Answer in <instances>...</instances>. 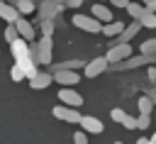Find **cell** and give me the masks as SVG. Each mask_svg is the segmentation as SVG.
I'll list each match as a JSON object with an SVG mask.
<instances>
[{
	"mask_svg": "<svg viewBox=\"0 0 156 144\" xmlns=\"http://www.w3.org/2000/svg\"><path fill=\"white\" fill-rule=\"evenodd\" d=\"M78 29H83V32H90V34H98V32H102V22L100 20H95L93 15H73V20H71Z\"/></svg>",
	"mask_w": 156,
	"mask_h": 144,
	"instance_id": "1",
	"label": "cell"
},
{
	"mask_svg": "<svg viewBox=\"0 0 156 144\" xmlns=\"http://www.w3.org/2000/svg\"><path fill=\"white\" fill-rule=\"evenodd\" d=\"M34 59L39 63H51V37H41L34 46Z\"/></svg>",
	"mask_w": 156,
	"mask_h": 144,
	"instance_id": "2",
	"label": "cell"
},
{
	"mask_svg": "<svg viewBox=\"0 0 156 144\" xmlns=\"http://www.w3.org/2000/svg\"><path fill=\"white\" fill-rule=\"evenodd\" d=\"M58 100H61V105H66V107H76V110L83 105V95L76 93L73 88H61V90H58Z\"/></svg>",
	"mask_w": 156,
	"mask_h": 144,
	"instance_id": "3",
	"label": "cell"
},
{
	"mask_svg": "<svg viewBox=\"0 0 156 144\" xmlns=\"http://www.w3.org/2000/svg\"><path fill=\"white\" fill-rule=\"evenodd\" d=\"M132 56V46L129 44H115L110 51H107V63H117V61H127Z\"/></svg>",
	"mask_w": 156,
	"mask_h": 144,
	"instance_id": "4",
	"label": "cell"
},
{
	"mask_svg": "<svg viewBox=\"0 0 156 144\" xmlns=\"http://www.w3.org/2000/svg\"><path fill=\"white\" fill-rule=\"evenodd\" d=\"M51 112H54V117H58V120H63V122H80V120H83V115H80L76 107H66V105H56Z\"/></svg>",
	"mask_w": 156,
	"mask_h": 144,
	"instance_id": "5",
	"label": "cell"
},
{
	"mask_svg": "<svg viewBox=\"0 0 156 144\" xmlns=\"http://www.w3.org/2000/svg\"><path fill=\"white\" fill-rule=\"evenodd\" d=\"M85 78H95V76H100L102 71H107V59L105 56H100V59H93V61H88L85 63Z\"/></svg>",
	"mask_w": 156,
	"mask_h": 144,
	"instance_id": "6",
	"label": "cell"
},
{
	"mask_svg": "<svg viewBox=\"0 0 156 144\" xmlns=\"http://www.w3.org/2000/svg\"><path fill=\"white\" fill-rule=\"evenodd\" d=\"M54 81L61 83L63 88H73L80 81V76H78V71H54Z\"/></svg>",
	"mask_w": 156,
	"mask_h": 144,
	"instance_id": "7",
	"label": "cell"
},
{
	"mask_svg": "<svg viewBox=\"0 0 156 144\" xmlns=\"http://www.w3.org/2000/svg\"><path fill=\"white\" fill-rule=\"evenodd\" d=\"M10 49H12V56H15V61H22V59H29V41L27 39H17V41H12L10 44Z\"/></svg>",
	"mask_w": 156,
	"mask_h": 144,
	"instance_id": "8",
	"label": "cell"
},
{
	"mask_svg": "<svg viewBox=\"0 0 156 144\" xmlns=\"http://www.w3.org/2000/svg\"><path fill=\"white\" fill-rule=\"evenodd\" d=\"M80 127H83L85 134H100V132H102V122H100L98 117H93V115H83Z\"/></svg>",
	"mask_w": 156,
	"mask_h": 144,
	"instance_id": "9",
	"label": "cell"
},
{
	"mask_svg": "<svg viewBox=\"0 0 156 144\" xmlns=\"http://www.w3.org/2000/svg\"><path fill=\"white\" fill-rule=\"evenodd\" d=\"M0 20H5L7 24H17V20H20L17 7L10 5V2H2V0H0Z\"/></svg>",
	"mask_w": 156,
	"mask_h": 144,
	"instance_id": "10",
	"label": "cell"
},
{
	"mask_svg": "<svg viewBox=\"0 0 156 144\" xmlns=\"http://www.w3.org/2000/svg\"><path fill=\"white\" fill-rule=\"evenodd\" d=\"M139 29H141V22H129V24L124 27V32L115 39V44H129V39H134Z\"/></svg>",
	"mask_w": 156,
	"mask_h": 144,
	"instance_id": "11",
	"label": "cell"
},
{
	"mask_svg": "<svg viewBox=\"0 0 156 144\" xmlns=\"http://www.w3.org/2000/svg\"><path fill=\"white\" fill-rule=\"evenodd\" d=\"M93 17L100 20V22H105V24L115 22V20H112V10H110L107 5H102V2H95V5H93Z\"/></svg>",
	"mask_w": 156,
	"mask_h": 144,
	"instance_id": "12",
	"label": "cell"
},
{
	"mask_svg": "<svg viewBox=\"0 0 156 144\" xmlns=\"http://www.w3.org/2000/svg\"><path fill=\"white\" fill-rule=\"evenodd\" d=\"M54 83V73H37L32 81H29V88H34V90H44V88H49Z\"/></svg>",
	"mask_w": 156,
	"mask_h": 144,
	"instance_id": "13",
	"label": "cell"
},
{
	"mask_svg": "<svg viewBox=\"0 0 156 144\" xmlns=\"http://www.w3.org/2000/svg\"><path fill=\"white\" fill-rule=\"evenodd\" d=\"M15 27H17V32H20V37H22V39H27V41H32V39H34V27H32V22H27V20H22V17H20Z\"/></svg>",
	"mask_w": 156,
	"mask_h": 144,
	"instance_id": "14",
	"label": "cell"
},
{
	"mask_svg": "<svg viewBox=\"0 0 156 144\" xmlns=\"http://www.w3.org/2000/svg\"><path fill=\"white\" fill-rule=\"evenodd\" d=\"M124 27H127L124 22H110V24H102V34H105V37H115V39H117V37L124 32Z\"/></svg>",
	"mask_w": 156,
	"mask_h": 144,
	"instance_id": "15",
	"label": "cell"
},
{
	"mask_svg": "<svg viewBox=\"0 0 156 144\" xmlns=\"http://www.w3.org/2000/svg\"><path fill=\"white\" fill-rule=\"evenodd\" d=\"M146 61H149V56H144V54H141V56H129L124 63H117V68H119V71H124V68H136V66H141V63H146Z\"/></svg>",
	"mask_w": 156,
	"mask_h": 144,
	"instance_id": "16",
	"label": "cell"
},
{
	"mask_svg": "<svg viewBox=\"0 0 156 144\" xmlns=\"http://www.w3.org/2000/svg\"><path fill=\"white\" fill-rule=\"evenodd\" d=\"M17 66H20L22 71H24V76H27L29 81H32V78H34L37 73H39V71L34 68V61H32V56H29V59H22V61H17Z\"/></svg>",
	"mask_w": 156,
	"mask_h": 144,
	"instance_id": "17",
	"label": "cell"
},
{
	"mask_svg": "<svg viewBox=\"0 0 156 144\" xmlns=\"http://www.w3.org/2000/svg\"><path fill=\"white\" fill-rule=\"evenodd\" d=\"M127 12L132 15V20H134V22H139V20H141V17L146 15V5H139V2H129Z\"/></svg>",
	"mask_w": 156,
	"mask_h": 144,
	"instance_id": "18",
	"label": "cell"
},
{
	"mask_svg": "<svg viewBox=\"0 0 156 144\" xmlns=\"http://www.w3.org/2000/svg\"><path fill=\"white\" fill-rule=\"evenodd\" d=\"M136 105H139V112H141V115H151V110H154V100H151L149 95H141V98L136 100Z\"/></svg>",
	"mask_w": 156,
	"mask_h": 144,
	"instance_id": "19",
	"label": "cell"
},
{
	"mask_svg": "<svg viewBox=\"0 0 156 144\" xmlns=\"http://www.w3.org/2000/svg\"><path fill=\"white\" fill-rule=\"evenodd\" d=\"M78 68H85V63H83V61H78V59H71V61H66V63H58V66H56V71H78Z\"/></svg>",
	"mask_w": 156,
	"mask_h": 144,
	"instance_id": "20",
	"label": "cell"
},
{
	"mask_svg": "<svg viewBox=\"0 0 156 144\" xmlns=\"http://www.w3.org/2000/svg\"><path fill=\"white\" fill-rule=\"evenodd\" d=\"M141 54L144 56H156V39H146V41H141Z\"/></svg>",
	"mask_w": 156,
	"mask_h": 144,
	"instance_id": "21",
	"label": "cell"
},
{
	"mask_svg": "<svg viewBox=\"0 0 156 144\" xmlns=\"http://www.w3.org/2000/svg\"><path fill=\"white\" fill-rule=\"evenodd\" d=\"M139 22H141V27H146V29H156V12H149V10H146V15H144Z\"/></svg>",
	"mask_w": 156,
	"mask_h": 144,
	"instance_id": "22",
	"label": "cell"
},
{
	"mask_svg": "<svg viewBox=\"0 0 156 144\" xmlns=\"http://www.w3.org/2000/svg\"><path fill=\"white\" fill-rule=\"evenodd\" d=\"M17 12H22V15H29V12H34V2L32 0H17Z\"/></svg>",
	"mask_w": 156,
	"mask_h": 144,
	"instance_id": "23",
	"label": "cell"
},
{
	"mask_svg": "<svg viewBox=\"0 0 156 144\" xmlns=\"http://www.w3.org/2000/svg\"><path fill=\"white\" fill-rule=\"evenodd\" d=\"M5 39H7L10 44L20 39V32H17V27H15V24H7V27H5Z\"/></svg>",
	"mask_w": 156,
	"mask_h": 144,
	"instance_id": "24",
	"label": "cell"
},
{
	"mask_svg": "<svg viewBox=\"0 0 156 144\" xmlns=\"http://www.w3.org/2000/svg\"><path fill=\"white\" fill-rule=\"evenodd\" d=\"M10 78H12V81H15V83H20V81H24V78H27V76H24V71H22V68H20V66H17V63H15V66H12V68H10Z\"/></svg>",
	"mask_w": 156,
	"mask_h": 144,
	"instance_id": "25",
	"label": "cell"
},
{
	"mask_svg": "<svg viewBox=\"0 0 156 144\" xmlns=\"http://www.w3.org/2000/svg\"><path fill=\"white\" fill-rule=\"evenodd\" d=\"M110 117H112L115 122H119V124H122V122L127 120V112H124L122 107H112V112H110Z\"/></svg>",
	"mask_w": 156,
	"mask_h": 144,
	"instance_id": "26",
	"label": "cell"
},
{
	"mask_svg": "<svg viewBox=\"0 0 156 144\" xmlns=\"http://www.w3.org/2000/svg\"><path fill=\"white\" fill-rule=\"evenodd\" d=\"M149 122H151V117L139 112V117H136V129H146V127H149Z\"/></svg>",
	"mask_w": 156,
	"mask_h": 144,
	"instance_id": "27",
	"label": "cell"
},
{
	"mask_svg": "<svg viewBox=\"0 0 156 144\" xmlns=\"http://www.w3.org/2000/svg\"><path fill=\"white\" fill-rule=\"evenodd\" d=\"M41 32H44V37H51V32H54V22H51V20H44V22H41Z\"/></svg>",
	"mask_w": 156,
	"mask_h": 144,
	"instance_id": "28",
	"label": "cell"
},
{
	"mask_svg": "<svg viewBox=\"0 0 156 144\" xmlns=\"http://www.w3.org/2000/svg\"><path fill=\"white\" fill-rule=\"evenodd\" d=\"M73 144H88V134L80 129V132H76L73 134Z\"/></svg>",
	"mask_w": 156,
	"mask_h": 144,
	"instance_id": "29",
	"label": "cell"
},
{
	"mask_svg": "<svg viewBox=\"0 0 156 144\" xmlns=\"http://www.w3.org/2000/svg\"><path fill=\"white\" fill-rule=\"evenodd\" d=\"M127 129H136V117H132V115H127V120L122 122Z\"/></svg>",
	"mask_w": 156,
	"mask_h": 144,
	"instance_id": "30",
	"label": "cell"
},
{
	"mask_svg": "<svg viewBox=\"0 0 156 144\" xmlns=\"http://www.w3.org/2000/svg\"><path fill=\"white\" fill-rule=\"evenodd\" d=\"M146 78H149V81H151V83L156 85V68H154V66H151V68L146 71Z\"/></svg>",
	"mask_w": 156,
	"mask_h": 144,
	"instance_id": "31",
	"label": "cell"
},
{
	"mask_svg": "<svg viewBox=\"0 0 156 144\" xmlns=\"http://www.w3.org/2000/svg\"><path fill=\"white\" fill-rule=\"evenodd\" d=\"M112 5H117V7H129V2L132 0H110Z\"/></svg>",
	"mask_w": 156,
	"mask_h": 144,
	"instance_id": "32",
	"label": "cell"
},
{
	"mask_svg": "<svg viewBox=\"0 0 156 144\" xmlns=\"http://www.w3.org/2000/svg\"><path fill=\"white\" fill-rule=\"evenodd\" d=\"M80 2H83V0H66V5H68V7H78Z\"/></svg>",
	"mask_w": 156,
	"mask_h": 144,
	"instance_id": "33",
	"label": "cell"
},
{
	"mask_svg": "<svg viewBox=\"0 0 156 144\" xmlns=\"http://www.w3.org/2000/svg\"><path fill=\"white\" fill-rule=\"evenodd\" d=\"M136 144H151V139H146V137H141V139H136Z\"/></svg>",
	"mask_w": 156,
	"mask_h": 144,
	"instance_id": "34",
	"label": "cell"
},
{
	"mask_svg": "<svg viewBox=\"0 0 156 144\" xmlns=\"http://www.w3.org/2000/svg\"><path fill=\"white\" fill-rule=\"evenodd\" d=\"M149 98H151V100H154V105H156V88H154V90L149 93Z\"/></svg>",
	"mask_w": 156,
	"mask_h": 144,
	"instance_id": "35",
	"label": "cell"
},
{
	"mask_svg": "<svg viewBox=\"0 0 156 144\" xmlns=\"http://www.w3.org/2000/svg\"><path fill=\"white\" fill-rule=\"evenodd\" d=\"M141 2H144V5H151V2H156V0H141Z\"/></svg>",
	"mask_w": 156,
	"mask_h": 144,
	"instance_id": "36",
	"label": "cell"
},
{
	"mask_svg": "<svg viewBox=\"0 0 156 144\" xmlns=\"http://www.w3.org/2000/svg\"><path fill=\"white\" fill-rule=\"evenodd\" d=\"M151 144H156V134H154V139H151Z\"/></svg>",
	"mask_w": 156,
	"mask_h": 144,
	"instance_id": "37",
	"label": "cell"
},
{
	"mask_svg": "<svg viewBox=\"0 0 156 144\" xmlns=\"http://www.w3.org/2000/svg\"><path fill=\"white\" fill-rule=\"evenodd\" d=\"M115 144H122V142H115Z\"/></svg>",
	"mask_w": 156,
	"mask_h": 144,
	"instance_id": "38",
	"label": "cell"
},
{
	"mask_svg": "<svg viewBox=\"0 0 156 144\" xmlns=\"http://www.w3.org/2000/svg\"><path fill=\"white\" fill-rule=\"evenodd\" d=\"M100 2H105V0H100Z\"/></svg>",
	"mask_w": 156,
	"mask_h": 144,
	"instance_id": "39",
	"label": "cell"
}]
</instances>
